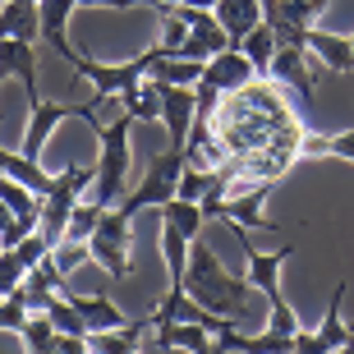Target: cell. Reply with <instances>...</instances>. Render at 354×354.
<instances>
[{
  "instance_id": "obj_1",
  "label": "cell",
  "mask_w": 354,
  "mask_h": 354,
  "mask_svg": "<svg viewBox=\"0 0 354 354\" xmlns=\"http://www.w3.org/2000/svg\"><path fill=\"white\" fill-rule=\"evenodd\" d=\"M184 290L194 295L207 313H221V317H235L244 327L249 317V304H253V281L249 276H230L221 267V258L207 249V244H194L189 249V272H184Z\"/></svg>"
},
{
  "instance_id": "obj_2",
  "label": "cell",
  "mask_w": 354,
  "mask_h": 354,
  "mask_svg": "<svg viewBox=\"0 0 354 354\" xmlns=\"http://www.w3.org/2000/svg\"><path fill=\"white\" fill-rule=\"evenodd\" d=\"M295 258V244H281L276 253H263L258 244L244 239V263H249V281L253 290L267 299V331L276 336H295L299 331V313L290 308V299L281 295V267Z\"/></svg>"
},
{
  "instance_id": "obj_3",
  "label": "cell",
  "mask_w": 354,
  "mask_h": 354,
  "mask_svg": "<svg viewBox=\"0 0 354 354\" xmlns=\"http://www.w3.org/2000/svg\"><path fill=\"white\" fill-rule=\"evenodd\" d=\"M129 129L133 115H120L111 124L97 129V143H102V157H97V180H92V198L111 207L124 194V180H129Z\"/></svg>"
},
{
  "instance_id": "obj_4",
  "label": "cell",
  "mask_w": 354,
  "mask_h": 354,
  "mask_svg": "<svg viewBox=\"0 0 354 354\" xmlns=\"http://www.w3.org/2000/svg\"><path fill=\"white\" fill-rule=\"evenodd\" d=\"M152 46H147L143 55H133V60H120V65H111V60H88V55H74L69 65H74V74H79L83 83H92V92H97V102H120L124 92H133L138 83L147 79V69H152Z\"/></svg>"
},
{
  "instance_id": "obj_5",
  "label": "cell",
  "mask_w": 354,
  "mask_h": 354,
  "mask_svg": "<svg viewBox=\"0 0 354 354\" xmlns=\"http://www.w3.org/2000/svg\"><path fill=\"white\" fill-rule=\"evenodd\" d=\"M97 180V166H65V171L51 180V189L41 194V221H37V230L46 239H65V225H69V212L79 207V198H83V189Z\"/></svg>"
},
{
  "instance_id": "obj_6",
  "label": "cell",
  "mask_w": 354,
  "mask_h": 354,
  "mask_svg": "<svg viewBox=\"0 0 354 354\" xmlns=\"http://www.w3.org/2000/svg\"><path fill=\"white\" fill-rule=\"evenodd\" d=\"M129 225H133V216L124 207H102V221H97V230L88 239L92 263L102 267L111 281H124L129 276V244H133Z\"/></svg>"
},
{
  "instance_id": "obj_7",
  "label": "cell",
  "mask_w": 354,
  "mask_h": 354,
  "mask_svg": "<svg viewBox=\"0 0 354 354\" xmlns=\"http://www.w3.org/2000/svg\"><path fill=\"white\" fill-rule=\"evenodd\" d=\"M184 161H189V152H184V147L157 152V157L147 161L143 184H138L133 194H124V198H120V207L129 212V216H138L143 207H161V203H171V198H175V189H180V171H184Z\"/></svg>"
},
{
  "instance_id": "obj_8",
  "label": "cell",
  "mask_w": 354,
  "mask_h": 354,
  "mask_svg": "<svg viewBox=\"0 0 354 354\" xmlns=\"http://www.w3.org/2000/svg\"><path fill=\"white\" fill-rule=\"evenodd\" d=\"M65 120H83V124H92V129H97V106H92V102L65 106V102H46L41 92H32V97H28V133H24V152H28V157L41 161L46 138H51Z\"/></svg>"
},
{
  "instance_id": "obj_9",
  "label": "cell",
  "mask_w": 354,
  "mask_h": 354,
  "mask_svg": "<svg viewBox=\"0 0 354 354\" xmlns=\"http://www.w3.org/2000/svg\"><path fill=\"white\" fill-rule=\"evenodd\" d=\"M253 79V60L244 55V46H225V51L207 55L203 60V79L194 83V88H212V92H244Z\"/></svg>"
},
{
  "instance_id": "obj_10",
  "label": "cell",
  "mask_w": 354,
  "mask_h": 354,
  "mask_svg": "<svg viewBox=\"0 0 354 354\" xmlns=\"http://www.w3.org/2000/svg\"><path fill=\"white\" fill-rule=\"evenodd\" d=\"M180 14L189 19V37L180 41V51H175V55H184V60H207V55H216V51H225V46H230V37H225L221 19H216L212 10L180 5Z\"/></svg>"
},
{
  "instance_id": "obj_11",
  "label": "cell",
  "mask_w": 354,
  "mask_h": 354,
  "mask_svg": "<svg viewBox=\"0 0 354 354\" xmlns=\"http://www.w3.org/2000/svg\"><path fill=\"white\" fill-rule=\"evenodd\" d=\"M345 295H350V281H336V290H331V304L327 313H322V322L313 327V350L317 354H336V350H354V327L345 322Z\"/></svg>"
},
{
  "instance_id": "obj_12",
  "label": "cell",
  "mask_w": 354,
  "mask_h": 354,
  "mask_svg": "<svg viewBox=\"0 0 354 354\" xmlns=\"http://www.w3.org/2000/svg\"><path fill=\"white\" fill-rule=\"evenodd\" d=\"M308 46H295V41H276V55H272V69H267V79H276L281 88H290L299 102H308V88H313V79H308Z\"/></svg>"
},
{
  "instance_id": "obj_13",
  "label": "cell",
  "mask_w": 354,
  "mask_h": 354,
  "mask_svg": "<svg viewBox=\"0 0 354 354\" xmlns=\"http://www.w3.org/2000/svg\"><path fill=\"white\" fill-rule=\"evenodd\" d=\"M198 115V92L194 88H166L161 83V124L171 129V147H189Z\"/></svg>"
},
{
  "instance_id": "obj_14",
  "label": "cell",
  "mask_w": 354,
  "mask_h": 354,
  "mask_svg": "<svg viewBox=\"0 0 354 354\" xmlns=\"http://www.w3.org/2000/svg\"><path fill=\"white\" fill-rule=\"evenodd\" d=\"M304 46H308V55H313V60H322L331 74H354V41L350 37L327 32V28L313 24L308 32H304Z\"/></svg>"
},
{
  "instance_id": "obj_15",
  "label": "cell",
  "mask_w": 354,
  "mask_h": 354,
  "mask_svg": "<svg viewBox=\"0 0 354 354\" xmlns=\"http://www.w3.org/2000/svg\"><path fill=\"white\" fill-rule=\"evenodd\" d=\"M79 10L74 0H37V14H41V41L51 46L60 60H74V46H69V14Z\"/></svg>"
},
{
  "instance_id": "obj_16",
  "label": "cell",
  "mask_w": 354,
  "mask_h": 354,
  "mask_svg": "<svg viewBox=\"0 0 354 354\" xmlns=\"http://www.w3.org/2000/svg\"><path fill=\"white\" fill-rule=\"evenodd\" d=\"M0 74L24 83V97L37 92V51L24 37H0Z\"/></svg>"
},
{
  "instance_id": "obj_17",
  "label": "cell",
  "mask_w": 354,
  "mask_h": 354,
  "mask_svg": "<svg viewBox=\"0 0 354 354\" xmlns=\"http://www.w3.org/2000/svg\"><path fill=\"white\" fill-rule=\"evenodd\" d=\"M157 336L143 350H212V327L203 322H157Z\"/></svg>"
},
{
  "instance_id": "obj_18",
  "label": "cell",
  "mask_w": 354,
  "mask_h": 354,
  "mask_svg": "<svg viewBox=\"0 0 354 354\" xmlns=\"http://www.w3.org/2000/svg\"><path fill=\"white\" fill-rule=\"evenodd\" d=\"M0 37H24V41H37V37H41V14H37V0H0Z\"/></svg>"
},
{
  "instance_id": "obj_19",
  "label": "cell",
  "mask_w": 354,
  "mask_h": 354,
  "mask_svg": "<svg viewBox=\"0 0 354 354\" xmlns=\"http://www.w3.org/2000/svg\"><path fill=\"white\" fill-rule=\"evenodd\" d=\"M65 295H69V304L83 313L88 331H111V327H129V322H133V317L120 313V308L106 299V295H79V290H65Z\"/></svg>"
},
{
  "instance_id": "obj_20",
  "label": "cell",
  "mask_w": 354,
  "mask_h": 354,
  "mask_svg": "<svg viewBox=\"0 0 354 354\" xmlns=\"http://www.w3.org/2000/svg\"><path fill=\"white\" fill-rule=\"evenodd\" d=\"M216 19H221V28H225V37L235 41H244V32L249 28H258L263 24V0H216Z\"/></svg>"
},
{
  "instance_id": "obj_21",
  "label": "cell",
  "mask_w": 354,
  "mask_h": 354,
  "mask_svg": "<svg viewBox=\"0 0 354 354\" xmlns=\"http://www.w3.org/2000/svg\"><path fill=\"white\" fill-rule=\"evenodd\" d=\"M189 249H194V239L184 235L180 225L161 221V258L171 267V290H184V272H189Z\"/></svg>"
},
{
  "instance_id": "obj_22",
  "label": "cell",
  "mask_w": 354,
  "mask_h": 354,
  "mask_svg": "<svg viewBox=\"0 0 354 354\" xmlns=\"http://www.w3.org/2000/svg\"><path fill=\"white\" fill-rule=\"evenodd\" d=\"M0 198L10 203V212L28 225V230H37V221H41V194H37V189H28V184L0 175Z\"/></svg>"
},
{
  "instance_id": "obj_23",
  "label": "cell",
  "mask_w": 354,
  "mask_h": 354,
  "mask_svg": "<svg viewBox=\"0 0 354 354\" xmlns=\"http://www.w3.org/2000/svg\"><path fill=\"white\" fill-rule=\"evenodd\" d=\"M0 166H5V175L19 184H28V189H37V194H46L51 189L55 175L41 171V161L37 157H28V152H10V147H0Z\"/></svg>"
},
{
  "instance_id": "obj_24",
  "label": "cell",
  "mask_w": 354,
  "mask_h": 354,
  "mask_svg": "<svg viewBox=\"0 0 354 354\" xmlns=\"http://www.w3.org/2000/svg\"><path fill=\"white\" fill-rule=\"evenodd\" d=\"M120 106H124V115H133L138 124L161 120V83L157 79H143L133 92H124V97H120Z\"/></svg>"
},
{
  "instance_id": "obj_25",
  "label": "cell",
  "mask_w": 354,
  "mask_h": 354,
  "mask_svg": "<svg viewBox=\"0 0 354 354\" xmlns=\"http://www.w3.org/2000/svg\"><path fill=\"white\" fill-rule=\"evenodd\" d=\"M299 152H304V157H341V161H350V166H354V129L331 133V138L308 133V138H299Z\"/></svg>"
},
{
  "instance_id": "obj_26",
  "label": "cell",
  "mask_w": 354,
  "mask_h": 354,
  "mask_svg": "<svg viewBox=\"0 0 354 354\" xmlns=\"http://www.w3.org/2000/svg\"><path fill=\"white\" fill-rule=\"evenodd\" d=\"M239 46H244V55L253 60V74H267V69H272V55H276V32H272V24H267V19H263L258 28H249Z\"/></svg>"
},
{
  "instance_id": "obj_27",
  "label": "cell",
  "mask_w": 354,
  "mask_h": 354,
  "mask_svg": "<svg viewBox=\"0 0 354 354\" xmlns=\"http://www.w3.org/2000/svg\"><path fill=\"white\" fill-rule=\"evenodd\" d=\"M161 221L180 225L189 239H198V230H203V221H207V212H203V203H189V198H171V203H161Z\"/></svg>"
},
{
  "instance_id": "obj_28",
  "label": "cell",
  "mask_w": 354,
  "mask_h": 354,
  "mask_svg": "<svg viewBox=\"0 0 354 354\" xmlns=\"http://www.w3.org/2000/svg\"><path fill=\"white\" fill-rule=\"evenodd\" d=\"M55 322L46 313H28V322H24V331H19V341L28 345L32 354H46V350H55Z\"/></svg>"
},
{
  "instance_id": "obj_29",
  "label": "cell",
  "mask_w": 354,
  "mask_h": 354,
  "mask_svg": "<svg viewBox=\"0 0 354 354\" xmlns=\"http://www.w3.org/2000/svg\"><path fill=\"white\" fill-rule=\"evenodd\" d=\"M97 221H102V203H97V198H92V203H79V207L69 212L65 239H79V244H88L92 230H97Z\"/></svg>"
},
{
  "instance_id": "obj_30",
  "label": "cell",
  "mask_w": 354,
  "mask_h": 354,
  "mask_svg": "<svg viewBox=\"0 0 354 354\" xmlns=\"http://www.w3.org/2000/svg\"><path fill=\"white\" fill-rule=\"evenodd\" d=\"M24 276H28V267L19 263V253H14V249H5V253H0V295L19 290V286H24Z\"/></svg>"
},
{
  "instance_id": "obj_31",
  "label": "cell",
  "mask_w": 354,
  "mask_h": 354,
  "mask_svg": "<svg viewBox=\"0 0 354 354\" xmlns=\"http://www.w3.org/2000/svg\"><path fill=\"white\" fill-rule=\"evenodd\" d=\"M74 5H92V10H133V5H152V10H157V0H74Z\"/></svg>"
},
{
  "instance_id": "obj_32",
  "label": "cell",
  "mask_w": 354,
  "mask_h": 354,
  "mask_svg": "<svg viewBox=\"0 0 354 354\" xmlns=\"http://www.w3.org/2000/svg\"><path fill=\"white\" fill-rule=\"evenodd\" d=\"M14 225H19V216H14V212H10V203H5V198H0V239L10 235Z\"/></svg>"
},
{
  "instance_id": "obj_33",
  "label": "cell",
  "mask_w": 354,
  "mask_h": 354,
  "mask_svg": "<svg viewBox=\"0 0 354 354\" xmlns=\"http://www.w3.org/2000/svg\"><path fill=\"white\" fill-rule=\"evenodd\" d=\"M180 5H194V10H216V0H180Z\"/></svg>"
},
{
  "instance_id": "obj_34",
  "label": "cell",
  "mask_w": 354,
  "mask_h": 354,
  "mask_svg": "<svg viewBox=\"0 0 354 354\" xmlns=\"http://www.w3.org/2000/svg\"><path fill=\"white\" fill-rule=\"evenodd\" d=\"M171 5H180V0H157V10H171Z\"/></svg>"
},
{
  "instance_id": "obj_35",
  "label": "cell",
  "mask_w": 354,
  "mask_h": 354,
  "mask_svg": "<svg viewBox=\"0 0 354 354\" xmlns=\"http://www.w3.org/2000/svg\"><path fill=\"white\" fill-rule=\"evenodd\" d=\"M0 253H5V239H0Z\"/></svg>"
},
{
  "instance_id": "obj_36",
  "label": "cell",
  "mask_w": 354,
  "mask_h": 354,
  "mask_svg": "<svg viewBox=\"0 0 354 354\" xmlns=\"http://www.w3.org/2000/svg\"><path fill=\"white\" fill-rule=\"evenodd\" d=\"M0 175H5V166H0Z\"/></svg>"
},
{
  "instance_id": "obj_37",
  "label": "cell",
  "mask_w": 354,
  "mask_h": 354,
  "mask_svg": "<svg viewBox=\"0 0 354 354\" xmlns=\"http://www.w3.org/2000/svg\"><path fill=\"white\" fill-rule=\"evenodd\" d=\"M0 79H5V74H0Z\"/></svg>"
},
{
  "instance_id": "obj_38",
  "label": "cell",
  "mask_w": 354,
  "mask_h": 354,
  "mask_svg": "<svg viewBox=\"0 0 354 354\" xmlns=\"http://www.w3.org/2000/svg\"><path fill=\"white\" fill-rule=\"evenodd\" d=\"M0 299H5V295H0Z\"/></svg>"
},
{
  "instance_id": "obj_39",
  "label": "cell",
  "mask_w": 354,
  "mask_h": 354,
  "mask_svg": "<svg viewBox=\"0 0 354 354\" xmlns=\"http://www.w3.org/2000/svg\"><path fill=\"white\" fill-rule=\"evenodd\" d=\"M350 41H354V37H350Z\"/></svg>"
}]
</instances>
